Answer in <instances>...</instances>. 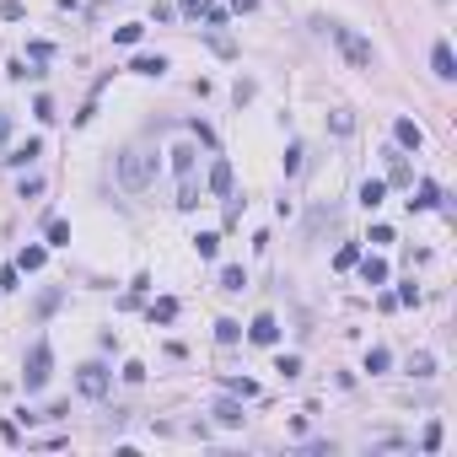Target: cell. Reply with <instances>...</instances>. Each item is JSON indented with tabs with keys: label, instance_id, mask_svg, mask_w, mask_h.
<instances>
[{
	"label": "cell",
	"instance_id": "1",
	"mask_svg": "<svg viewBox=\"0 0 457 457\" xmlns=\"http://www.w3.org/2000/svg\"><path fill=\"white\" fill-rule=\"evenodd\" d=\"M113 172H119V188H124V194H140V188H151V178H156V151H146V146H124Z\"/></svg>",
	"mask_w": 457,
	"mask_h": 457
},
{
	"label": "cell",
	"instance_id": "2",
	"mask_svg": "<svg viewBox=\"0 0 457 457\" xmlns=\"http://www.w3.org/2000/svg\"><path fill=\"white\" fill-rule=\"evenodd\" d=\"M312 27H317V33H329L333 43H339V49H344V60L355 65V70H372L376 65V49H372V38H360V33H355V27H344V22H312Z\"/></svg>",
	"mask_w": 457,
	"mask_h": 457
},
{
	"label": "cell",
	"instance_id": "3",
	"mask_svg": "<svg viewBox=\"0 0 457 457\" xmlns=\"http://www.w3.org/2000/svg\"><path fill=\"white\" fill-rule=\"evenodd\" d=\"M49 372H54V350H49V339H38V344L27 350V366H22V388L38 393L43 382H49Z\"/></svg>",
	"mask_w": 457,
	"mask_h": 457
},
{
	"label": "cell",
	"instance_id": "4",
	"mask_svg": "<svg viewBox=\"0 0 457 457\" xmlns=\"http://www.w3.org/2000/svg\"><path fill=\"white\" fill-rule=\"evenodd\" d=\"M76 388H81L86 398H103V393H108V366H97V360H86L81 372H76Z\"/></svg>",
	"mask_w": 457,
	"mask_h": 457
},
{
	"label": "cell",
	"instance_id": "5",
	"mask_svg": "<svg viewBox=\"0 0 457 457\" xmlns=\"http://www.w3.org/2000/svg\"><path fill=\"white\" fill-rule=\"evenodd\" d=\"M393 140H398V151H419V146H425V129H419L415 119H398V124H393Z\"/></svg>",
	"mask_w": 457,
	"mask_h": 457
},
{
	"label": "cell",
	"instance_id": "6",
	"mask_svg": "<svg viewBox=\"0 0 457 457\" xmlns=\"http://www.w3.org/2000/svg\"><path fill=\"white\" fill-rule=\"evenodd\" d=\"M248 339L253 344H274V339H280V323H274L269 312H258V317L248 323Z\"/></svg>",
	"mask_w": 457,
	"mask_h": 457
},
{
	"label": "cell",
	"instance_id": "7",
	"mask_svg": "<svg viewBox=\"0 0 457 457\" xmlns=\"http://www.w3.org/2000/svg\"><path fill=\"white\" fill-rule=\"evenodd\" d=\"M431 70H436L441 81H452V76H457V54H452V43H436V49H431Z\"/></svg>",
	"mask_w": 457,
	"mask_h": 457
},
{
	"label": "cell",
	"instance_id": "8",
	"mask_svg": "<svg viewBox=\"0 0 457 457\" xmlns=\"http://www.w3.org/2000/svg\"><path fill=\"white\" fill-rule=\"evenodd\" d=\"M38 156H43V140H22V146H11L0 162L6 167H27V162H38Z\"/></svg>",
	"mask_w": 457,
	"mask_h": 457
},
{
	"label": "cell",
	"instance_id": "9",
	"mask_svg": "<svg viewBox=\"0 0 457 457\" xmlns=\"http://www.w3.org/2000/svg\"><path fill=\"white\" fill-rule=\"evenodd\" d=\"M382 183H398V188L415 183V172H409V162H404V151H388V178H382Z\"/></svg>",
	"mask_w": 457,
	"mask_h": 457
},
{
	"label": "cell",
	"instance_id": "10",
	"mask_svg": "<svg viewBox=\"0 0 457 457\" xmlns=\"http://www.w3.org/2000/svg\"><path fill=\"white\" fill-rule=\"evenodd\" d=\"M210 194H221V199L231 194V162L226 156H215V167H210Z\"/></svg>",
	"mask_w": 457,
	"mask_h": 457
},
{
	"label": "cell",
	"instance_id": "11",
	"mask_svg": "<svg viewBox=\"0 0 457 457\" xmlns=\"http://www.w3.org/2000/svg\"><path fill=\"white\" fill-rule=\"evenodd\" d=\"M441 205V188L431 183V178H425V183L415 188V199H409V210H436Z\"/></svg>",
	"mask_w": 457,
	"mask_h": 457
},
{
	"label": "cell",
	"instance_id": "12",
	"mask_svg": "<svg viewBox=\"0 0 457 457\" xmlns=\"http://www.w3.org/2000/svg\"><path fill=\"white\" fill-rule=\"evenodd\" d=\"M43 258H49V248H38V242H33V248H22V253H17V269H22V274H38V269H43Z\"/></svg>",
	"mask_w": 457,
	"mask_h": 457
},
{
	"label": "cell",
	"instance_id": "13",
	"mask_svg": "<svg viewBox=\"0 0 457 457\" xmlns=\"http://www.w3.org/2000/svg\"><path fill=\"white\" fill-rule=\"evenodd\" d=\"M382 199H388V183H382V178H366V183H360V205L376 210Z\"/></svg>",
	"mask_w": 457,
	"mask_h": 457
},
{
	"label": "cell",
	"instance_id": "14",
	"mask_svg": "<svg viewBox=\"0 0 457 457\" xmlns=\"http://www.w3.org/2000/svg\"><path fill=\"white\" fill-rule=\"evenodd\" d=\"M129 70H135V76H167V60H162V54H140Z\"/></svg>",
	"mask_w": 457,
	"mask_h": 457
},
{
	"label": "cell",
	"instance_id": "15",
	"mask_svg": "<svg viewBox=\"0 0 457 457\" xmlns=\"http://www.w3.org/2000/svg\"><path fill=\"white\" fill-rule=\"evenodd\" d=\"M215 419H221V425H242V404H237V398H221V404H215Z\"/></svg>",
	"mask_w": 457,
	"mask_h": 457
},
{
	"label": "cell",
	"instance_id": "16",
	"mask_svg": "<svg viewBox=\"0 0 457 457\" xmlns=\"http://www.w3.org/2000/svg\"><path fill=\"white\" fill-rule=\"evenodd\" d=\"M242 285H248V269H242V264L221 269V291H242Z\"/></svg>",
	"mask_w": 457,
	"mask_h": 457
},
{
	"label": "cell",
	"instance_id": "17",
	"mask_svg": "<svg viewBox=\"0 0 457 457\" xmlns=\"http://www.w3.org/2000/svg\"><path fill=\"white\" fill-rule=\"evenodd\" d=\"M194 253H199V258H215V253H221V237H215V231H199V237H194Z\"/></svg>",
	"mask_w": 457,
	"mask_h": 457
},
{
	"label": "cell",
	"instance_id": "18",
	"mask_svg": "<svg viewBox=\"0 0 457 457\" xmlns=\"http://www.w3.org/2000/svg\"><path fill=\"white\" fill-rule=\"evenodd\" d=\"M360 274H366V285H388V264H382V258H366Z\"/></svg>",
	"mask_w": 457,
	"mask_h": 457
},
{
	"label": "cell",
	"instance_id": "19",
	"mask_svg": "<svg viewBox=\"0 0 457 457\" xmlns=\"http://www.w3.org/2000/svg\"><path fill=\"white\" fill-rule=\"evenodd\" d=\"M215 339H221V344H237V339H242V323H237V317H221V323H215Z\"/></svg>",
	"mask_w": 457,
	"mask_h": 457
},
{
	"label": "cell",
	"instance_id": "20",
	"mask_svg": "<svg viewBox=\"0 0 457 457\" xmlns=\"http://www.w3.org/2000/svg\"><path fill=\"white\" fill-rule=\"evenodd\" d=\"M226 393L231 398H253V393H258V382H253V376H226Z\"/></svg>",
	"mask_w": 457,
	"mask_h": 457
},
{
	"label": "cell",
	"instance_id": "21",
	"mask_svg": "<svg viewBox=\"0 0 457 457\" xmlns=\"http://www.w3.org/2000/svg\"><path fill=\"white\" fill-rule=\"evenodd\" d=\"M172 167H178V178H194V146H178V151H172Z\"/></svg>",
	"mask_w": 457,
	"mask_h": 457
},
{
	"label": "cell",
	"instance_id": "22",
	"mask_svg": "<svg viewBox=\"0 0 457 457\" xmlns=\"http://www.w3.org/2000/svg\"><path fill=\"white\" fill-rule=\"evenodd\" d=\"M49 248H70V226L54 221V215H49Z\"/></svg>",
	"mask_w": 457,
	"mask_h": 457
},
{
	"label": "cell",
	"instance_id": "23",
	"mask_svg": "<svg viewBox=\"0 0 457 457\" xmlns=\"http://www.w3.org/2000/svg\"><path fill=\"white\" fill-rule=\"evenodd\" d=\"M409 372H415V376H436V355H425V350L409 355Z\"/></svg>",
	"mask_w": 457,
	"mask_h": 457
},
{
	"label": "cell",
	"instance_id": "24",
	"mask_svg": "<svg viewBox=\"0 0 457 457\" xmlns=\"http://www.w3.org/2000/svg\"><path fill=\"white\" fill-rule=\"evenodd\" d=\"M388 366H393V355H388V350H382V344H372V355H366V372H388Z\"/></svg>",
	"mask_w": 457,
	"mask_h": 457
},
{
	"label": "cell",
	"instance_id": "25",
	"mask_svg": "<svg viewBox=\"0 0 457 457\" xmlns=\"http://www.w3.org/2000/svg\"><path fill=\"white\" fill-rule=\"evenodd\" d=\"M172 317H178V301H172V296H162V301L151 307V323H172Z\"/></svg>",
	"mask_w": 457,
	"mask_h": 457
},
{
	"label": "cell",
	"instance_id": "26",
	"mask_svg": "<svg viewBox=\"0 0 457 457\" xmlns=\"http://www.w3.org/2000/svg\"><path fill=\"white\" fill-rule=\"evenodd\" d=\"M441 436H447V431H441V419H431V425H425V436H419V447H425V452H441Z\"/></svg>",
	"mask_w": 457,
	"mask_h": 457
},
{
	"label": "cell",
	"instance_id": "27",
	"mask_svg": "<svg viewBox=\"0 0 457 457\" xmlns=\"http://www.w3.org/2000/svg\"><path fill=\"white\" fill-rule=\"evenodd\" d=\"M329 129H333V135H350V129H355V113H350V108L329 113Z\"/></svg>",
	"mask_w": 457,
	"mask_h": 457
},
{
	"label": "cell",
	"instance_id": "28",
	"mask_svg": "<svg viewBox=\"0 0 457 457\" xmlns=\"http://www.w3.org/2000/svg\"><path fill=\"white\" fill-rule=\"evenodd\" d=\"M194 205H199V183L183 178V188H178V210H194Z\"/></svg>",
	"mask_w": 457,
	"mask_h": 457
},
{
	"label": "cell",
	"instance_id": "29",
	"mask_svg": "<svg viewBox=\"0 0 457 457\" xmlns=\"http://www.w3.org/2000/svg\"><path fill=\"white\" fill-rule=\"evenodd\" d=\"M350 264H360V248H355V242H344V248L333 253V269H350Z\"/></svg>",
	"mask_w": 457,
	"mask_h": 457
},
{
	"label": "cell",
	"instance_id": "30",
	"mask_svg": "<svg viewBox=\"0 0 457 457\" xmlns=\"http://www.w3.org/2000/svg\"><path fill=\"white\" fill-rule=\"evenodd\" d=\"M178 11H183V17H210L215 6H210V0H178Z\"/></svg>",
	"mask_w": 457,
	"mask_h": 457
},
{
	"label": "cell",
	"instance_id": "31",
	"mask_svg": "<svg viewBox=\"0 0 457 457\" xmlns=\"http://www.w3.org/2000/svg\"><path fill=\"white\" fill-rule=\"evenodd\" d=\"M140 33H146L140 22H129V27H113V43H140Z\"/></svg>",
	"mask_w": 457,
	"mask_h": 457
},
{
	"label": "cell",
	"instance_id": "32",
	"mask_svg": "<svg viewBox=\"0 0 457 457\" xmlns=\"http://www.w3.org/2000/svg\"><path fill=\"white\" fill-rule=\"evenodd\" d=\"M210 49H215V54H237V43H231L226 33H215V27H210Z\"/></svg>",
	"mask_w": 457,
	"mask_h": 457
},
{
	"label": "cell",
	"instance_id": "33",
	"mask_svg": "<svg viewBox=\"0 0 457 457\" xmlns=\"http://www.w3.org/2000/svg\"><path fill=\"white\" fill-rule=\"evenodd\" d=\"M27 17V6H22V0H6V6H0V22H22Z\"/></svg>",
	"mask_w": 457,
	"mask_h": 457
},
{
	"label": "cell",
	"instance_id": "34",
	"mask_svg": "<svg viewBox=\"0 0 457 457\" xmlns=\"http://www.w3.org/2000/svg\"><path fill=\"white\" fill-rule=\"evenodd\" d=\"M280 376H301V355H280V366H274Z\"/></svg>",
	"mask_w": 457,
	"mask_h": 457
},
{
	"label": "cell",
	"instance_id": "35",
	"mask_svg": "<svg viewBox=\"0 0 457 457\" xmlns=\"http://www.w3.org/2000/svg\"><path fill=\"white\" fill-rule=\"evenodd\" d=\"M54 307H60V291H43V296H38V317H49Z\"/></svg>",
	"mask_w": 457,
	"mask_h": 457
},
{
	"label": "cell",
	"instance_id": "36",
	"mask_svg": "<svg viewBox=\"0 0 457 457\" xmlns=\"http://www.w3.org/2000/svg\"><path fill=\"white\" fill-rule=\"evenodd\" d=\"M43 194V178H22V199H38Z\"/></svg>",
	"mask_w": 457,
	"mask_h": 457
},
{
	"label": "cell",
	"instance_id": "37",
	"mask_svg": "<svg viewBox=\"0 0 457 457\" xmlns=\"http://www.w3.org/2000/svg\"><path fill=\"white\" fill-rule=\"evenodd\" d=\"M27 54H33V65H43V60H49V54H54V43H43V38H38V43H33V49H27Z\"/></svg>",
	"mask_w": 457,
	"mask_h": 457
},
{
	"label": "cell",
	"instance_id": "38",
	"mask_svg": "<svg viewBox=\"0 0 457 457\" xmlns=\"http://www.w3.org/2000/svg\"><path fill=\"white\" fill-rule=\"evenodd\" d=\"M301 156H307L301 146H291V151H285V172H301Z\"/></svg>",
	"mask_w": 457,
	"mask_h": 457
},
{
	"label": "cell",
	"instance_id": "39",
	"mask_svg": "<svg viewBox=\"0 0 457 457\" xmlns=\"http://www.w3.org/2000/svg\"><path fill=\"white\" fill-rule=\"evenodd\" d=\"M253 6H258V0H231V11H237V17H242V11H253Z\"/></svg>",
	"mask_w": 457,
	"mask_h": 457
},
{
	"label": "cell",
	"instance_id": "40",
	"mask_svg": "<svg viewBox=\"0 0 457 457\" xmlns=\"http://www.w3.org/2000/svg\"><path fill=\"white\" fill-rule=\"evenodd\" d=\"M6 135H11V113H0V140H6Z\"/></svg>",
	"mask_w": 457,
	"mask_h": 457
}]
</instances>
